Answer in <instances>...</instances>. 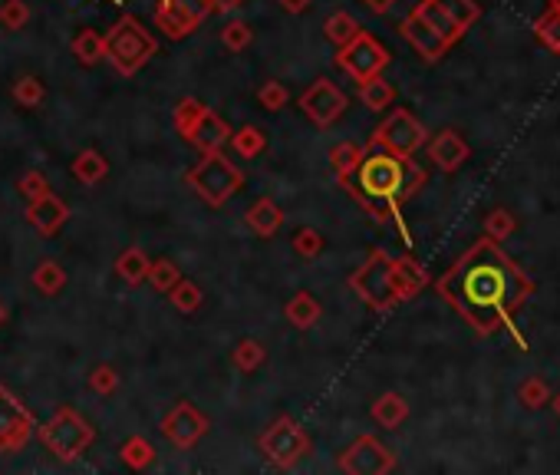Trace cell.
<instances>
[{"label": "cell", "mask_w": 560, "mask_h": 475, "mask_svg": "<svg viewBox=\"0 0 560 475\" xmlns=\"http://www.w3.org/2000/svg\"><path fill=\"white\" fill-rule=\"evenodd\" d=\"M531 291H535V281L492 238L474 244L465 258H458L455 268L439 281V294L482 337H492L494 330L508 327L521 346H524V337L517 334L514 317L527 304Z\"/></svg>", "instance_id": "6da1fadb"}, {"label": "cell", "mask_w": 560, "mask_h": 475, "mask_svg": "<svg viewBox=\"0 0 560 475\" xmlns=\"http://www.w3.org/2000/svg\"><path fill=\"white\" fill-rule=\"evenodd\" d=\"M423 181L425 172L409 156L380 152V156L362 159L360 165V195L380 212V218L396 215L399 201L409 199Z\"/></svg>", "instance_id": "7a4b0ae2"}, {"label": "cell", "mask_w": 560, "mask_h": 475, "mask_svg": "<svg viewBox=\"0 0 560 475\" xmlns=\"http://www.w3.org/2000/svg\"><path fill=\"white\" fill-rule=\"evenodd\" d=\"M376 142L386 146V152H392V156H412L415 149L425 142V129H423V122L415 119L412 113L396 109V113L389 116V119L380 126Z\"/></svg>", "instance_id": "3957f363"}, {"label": "cell", "mask_w": 560, "mask_h": 475, "mask_svg": "<svg viewBox=\"0 0 560 475\" xmlns=\"http://www.w3.org/2000/svg\"><path fill=\"white\" fill-rule=\"evenodd\" d=\"M356 287L362 291V297L376 307H389V304H396V287H392V261L376 254V258L366 264L360 277H356Z\"/></svg>", "instance_id": "277c9868"}, {"label": "cell", "mask_w": 560, "mask_h": 475, "mask_svg": "<svg viewBox=\"0 0 560 475\" xmlns=\"http://www.w3.org/2000/svg\"><path fill=\"white\" fill-rule=\"evenodd\" d=\"M343 63L350 73H353L356 79H372L376 73H380L382 67L389 63V57H386V50H382L376 40H370V36H362V34H356L353 40H350V50L343 53Z\"/></svg>", "instance_id": "5b68a950"}, {"label": "cell", "mask_w": 560, "mask_h": 475, "mask_svg": "<svg viewBox=\"0 0 560 475\" xmlns=\"http://www.w3.org/2000/svg\"><path fill=\"white\" fill-rule=\"evenodd\" d=\"M429 156L442 172H455V169H462L468 162L472 149H468V142L455 129H445L429 142Z\"/></svg>", "instance_id": "8992f818"}, {"label": "cell", "mask_w": 560, "mask_h": 475, "mask_svg": "<svg viewBox=\"0 0 560 475\" xmlns=\"http://www.w3.org/2000/svg\"><path fill=\"white\" fill-rule=\"evenodd\" d=\"M343 466L353 469V472H389L396 462H392V452L376 439H360L350 449V456L343 459Z\"/></svg>", "instance_id": "52a82bcc"}, {"label": "cell", "mask_w": 560, "mask_h": 475, "mask_svg": "<svg viewBox=\"0 0 560 475\" xmlns=\"http://www.w3.org/2000/svg\"><path fill=\"white\" fill-rule=\"evenodd\" d=\"M303 106H307V113H311V119H317L320 126H327V122H333L336 116L343 113L346 99L340 93H336L333 87H330L327 79H320L317 87L307 93V99H303Z\"/></svg>", "instance_id": "ba28073f"}, {"label": "cell", "mask_w": 560, "mask_h": 475, "mask_svg": "<svg viewBox=\"0 0 560 475\" xmlns=\"http://www.w3.org/2000/svg\"><path fill=\"white\" fill-rule=\"evenodd\" d=\"M402 34L409 36V44H412L415 50L423 53L425 60H439L442 53H445L448 46H452V44H448V40H445V36L435 34V30H432V26L425 24L423 17H415V14H412V17H409V20H405Z\"/></svg>", "instance_id": "9c48e42d"}, {"label": "cell", "mask_w": 560, "mask_h": 475, "mask_svg": "<svg viewBox=\"0 0 560 475\" xmlns=\"http://www.w3.org/2000/svg\"><path fill=\"white\" fill-rule=\"evenodd\" d=\"M435 4H439L442 14H445L462 34L472 30V26L478 24V17H482V7H478L474 0H435Z\"/></svg>", "instance_id": "30bf717a"}, {"label": "cell", "mask_w": 560, "mask_h": 475, "mask_svg": "<svg viewBox=\"0 0 560 475\" xmlns=\"http://www.w3.org/2000/svg\"><path fill=\"white\" fill-rule=\"evenodd\" d=\"M415 17H423L425 24H429L432 30H435V34H439V36H445L448 44H455L458 36H462V30H458V26L452 24V20H448L445 14H442V10H439V4H435V0H423V4L415 7Z\"/></svg>", "instance_id": "8fae6325"}, {"label": "cell", "mask_w": 560, "mask_h": 475, "mask_svg": "<svg viewBox=\"0 0 560 475\" xmlns=\"http://www.w3.org/2000/svg\"><path fill=\"white\" fill-rule=\"evenodd\" d=\"M372 416H376V423H382L386 429L399 426L409 416V407H405V399L399 393H386L382 399H376V407H372Z\"/></svg>", "instance_id": "7c38bea8"}, {"label": "cell", "mask_w": 560, "mask_h": 475, "mask_svg": "<svg viewBox=\"0 0 560 475\" xmlns=\"http://www.w3.org/2000/svg\"><path fill=\"white\" fill-rule=\"evenodd\" d=\"M484 232H488L492 242H508L511 234L517 232V218L511 215L508 208H494L492 215L484 218Z\"/></svg>", "instance_id": "4fadbf2b"}, {"label": "cell", "mask_w": 560, "mask_h": 475, "mask_svg": "<svg viewBox=\"0 0 560 475\" xmlns=\"http://www.w3.org/2000/svg\"><path fill=\"white\" fill-rule=\"evenodd\" d=\"M517 399H521L527 409H541L544 403H551V387H547V380H541V377H527V380L517 387Z\"/></svg>", "instance_id": "5bb4252c"}, {"label": "cell", "mask_w": 560, "mask_h": 475, "mask_svg": "<svg viewBox=\"0 0 560 475\" xmlns=\"http://www.w3.org/2000/svg\"><path fill=\"white\" fill-rule=\"evenodd\" d=\"M535 34H537V40L547 46V50L560 57V10L547 7V14H544V17L535 24Z\"/></svg>", "instance_id": "9a60e30c"}, {"label": "cell", "mask_w": 560, "mask_h": 475, "mask_svg": "<svg viewBox=\"0 0 560 475\" xmlns=\"http://www.w3.org/2000/svg\"><path fill=\"white\" fill-rule=\"evenodd\" d=\"M362 103L370 106V109H386V106L392 103V87L380 77L366 79V83H362Z\"/></svg>", "instance_id": "2e32d148"}, {"label": "cell", "mask_w": 560, "mask_h": 475, "mask_svg": "<svg viewBox=\"0 0 560 475\" xmlns=\"http://www.w3.org/2000/svg\"><path fill=\"white\" fill-rule=\"evenodd\" d=\"M250 225L258 228L260 234H270V232H277V225H280V212H277L270 201H260V205H254L250 208Z\"/></svg>", "instance_id": "e0dca14e"}, {"label": "cell", "mask_w": 560, "mask_h": 475, "mask_svg": "<svg viewBox=\"0 0 560 475\" xmlns=\"http://www.w3.org/2000/svg\"><path fill=\"white\" fill-rule=\"evenodd\" d=\"M327 34H330V40H336V44H350V40L360 34V26H356L353 17H346V14H336V17L327 24Z\"/></svg>", "instance_id": "ac0fdd59"}, {"label": "cell", "mask_w": 560, "mask_h": 475, "mask_svg": "<svg viewBox=\"0 0 560 475\" xmlns=\"http://www.w3.org/2000/svg\"><path fill=\"white\" fill-rule=\"evenodd\" d=\"M119 274L126 277V281H132V284H136V281H142V277L148 274L146 254H142V251H129V254L119 261Z\"/></svg>", "instance_id": "d6986e66"}, {"label": "cell", "mask_w": 560, "mask_h": 475, "mask_svg": "<svg viewBox=\"0 0 560 475\" xmlns=\"http://www.w3.org/2000/svg\"><path fill=\"white\" fill-rule=\"evenodd\" d=\"M287 317L297 324V327H311L313 320H317V304L311 297H297V301L287 307Z\"/></svg>", "instance_id": "ffe728a7"}, {"label": "cell", "mask_w": 560, "mask_h": 475, "mask_svg": "<svg viewBox=\"0 0 560 475\" xmlns=\"http://www.w3.org/2000/svg\"><path fill=\"white\" fill-rule=\"evenodd\" d=\"M103 172H106V162L96 156V152H83V156L76 159V175H79V179L96 181Z\"/></svg>", "instance_id": "44dd1931"}, {"label": "cell", "mask_w": 560, "mask_h": 475, "mask_svg": "<svg viewBox=\"0 0 560 475\" xmlns=\"http://www.w3.org/2000/svg\"><path fill=\"white\" fill-rule=\"evenodd\" d=\"M122 456H126V462H132V466H146V462H152V446L142 439H132V442H126Z\"/></svg>", "instance_id": "7402d4cb"}, {"label": "cell", "mask_w": 560, "mask_h": 475, "mask_svg": "<svg viewBox=\"0 0 560 475\" xmlns=\"http://www.w3.org/2000/svg\"><path fill=\"white\" fill-rule=\"evenodd\" d=\"M333 159H336V169H340V175L353 172L356 162H360V149H356V146H340L333 152Z\"/></svg>", "instance_id": "603a6c76"}, {"label": "cell", "mask_w": 560, "mask_h": 475, "mask_svg": "<svg viewBox=\"0 0 560 475\" xmlns=\"http://www.w3.org/2000/svg\"><path fill=\"white\" fill-rule=\"evenodd\" d=\"M175 304H178L181 311H195V307L201 304L199 287H195V284H181V287H178V294H175Z\"/></svg>", "instance_id": "cb8c5ba5"}, {"label": "cell", "mask_w": 560, "mask_h": 475, "mask_svg": "<svg viewBox=\"0 0 560 475\" xmlns=\"http://www.w3.org/2000/svg\"><path fill=\"white\" fill-rule=\"evenodd\" d=\"M258 360H260V346L254 344V340H248V344H241V350L234 354V363H238L241 370H250V367H254V363H258Z\"/></svg>", "instance_id": "d4e9b609"}, {"label": "cell", "mask_w": 560, "mask_h": 475, "mask_svg": "<svg viewBox=\"0 0 560 475\" xmlns=\"http://www.w3.org/2000/svg\"><path fill=\"white\" fill-rule=\"evenodd\" d=\"M320 248H323V238H320L317 232H311V228H307V232H300V238H297V251H303L307 258H313Z\"/></svg>", "instance_id": "484cf974"}, {"label": "cell", "mask_w": 560, "mask_h": 475, "mask_svg": "<svg viewBox=\"0 0 560 475\" xmlns=\"http://www.w3.org/2000/svg\"><path fill=\"white\" fill-rule=\"evenodd\" d=\"M224 40H228V46H231V50H238V46H248L250 44L248 26H244V24H231V26H228V34H224Z\"/></svg>", "instance_id": "4316f807"}, {"label": "cell", "mask_w": 560, "mask_h": 475, "mask_svg": "<svg viewBox=\"0 0 560 475\" xmlns=\"http://www.w3.org/2000/svg\"><path fill=\"white\" fill-rule=\"evenodd\" d=\"M152 277H156L158 287H168V284H172V277H175V268L168 264V261H162V264H156V268H152Z\"/></svg>", "instance_id": "83f0119b"}, {"label": "cell", "mask_w": 560, "mask_h": 475, "mask_svg": "<svg viewBox=\"0 0 560 475\" xmlns=\"http://www.w3.org/2000/svg\"><path fill=\"white\" fill-rule=\"evenodd\" d=\"M76 53H79V60H96V40L93 36H83V40H76Z\"/></svg>", "instance_id": "f1b7e54d"}, {"label": "cell", "mask_w": 560, "mask_h": 475, "mask_svg": "<svg viewBox=\"0 0 560 475\" xmlns=\"http://www.w3.org/2000/svg\"><path fill=\"white\" fill-rule=\"evenodd\" d=\"M112 387H116V377H112V370L99 367V370H96V389H99V393H109Z\"/></svg>", "instance_id": "f546056e"}, {"label": "cell", "mask_w": 560, "mask_h": 475, "mask_svg": "<svg viewBox=\"0 0 560 475\" xmlns=\"http://www.w3.org/2000/svg\"><path fill=\"white\" fill-rule=\"evenodd\" d=\"M17 96L20 99H30V103H36V99H40V87H36V79H24V87L17 89Z\"/></svg>", "instance_id": "4dcf8cb0"}, {"label": "cell", "mask_w": 560, "mask_h": 475, "mask_svg": "<svg viewBox=\"0 0 560 475\" xmlns=\"http://www.w3.org/2000/svg\"><path fill=\"white\" fill-rule=\"evenodd\" d=\"M20 17H24V7H20V0H10V14H4V10H0V20H7L10 26H17Z\"/></svg>", "instance_id": "1f68e13d"}, {"label": "cell", "mask_w": 560, "mask_h": 475, "mask_svg": "<svg viewBox=\"0 0 560 475\" xmlns=\"http://www.w3.org/2000/svg\"><path fill=\"white\" fill-rule=\"evenodd\" d=\"M260 99H264L268 106H280V103H284V93H280L277 87H270V89H264V93H260Z\"/></svg>", "instance_id": "d6a6232c"}, {"label": "cell", "mask_w": 560, "mask_h": 475, "mask_svg": "<svg viewBox=\"0 0 560 475\" xmlns=\"http://www.w3.org/2000/svg\"><path fill=\"white\" fill-rule=\"evenodd\" d=\"M280 4H284L287 10H303L307 7V0H280Z\"/></svg>", "instance_id": "836d02e7"}, {"label": "cell", "mask_w": 560, "mask_h": 475, "mask_svg": "<svg viewBox=\"0 0 560 475\" xmlns=\"http://www.w3.org/2000/svg\"><path fill=\"white\" fill-rule=\"evenodd\" d=\"M370 4H372V7H376V10H386L389 4H392V0H370Z\"/></svg>", "instance_id": "e575fe53"}, {"label": "cell", "mask_w": 560, "mask_h": 475, "mask_svg": "<svg viewBox=\"0 0 560 475\" xmlns=\"http://www.w3.org/2000/svg\"><path fill=\"white\" fill-rule=\"evenodd\" d=\"M551 407H554V413H557V419H560V393L557 397H551Z\"/></svg>", "instance_id": "d590c367"}, {"label": "cell", "mask_w": 560, "mask_h": 475, "mask_svg": "<svg viewBox=\"0 0 560 475\" xmlns=\"http://www.w3.org/2000/svg\"><path fill=\"white\" fill-rule=\"evenodd\" d=\"M551 10H560V0H551Z\"/></svg>", "instance_id": "8d00e7d4"}]
</instances>
